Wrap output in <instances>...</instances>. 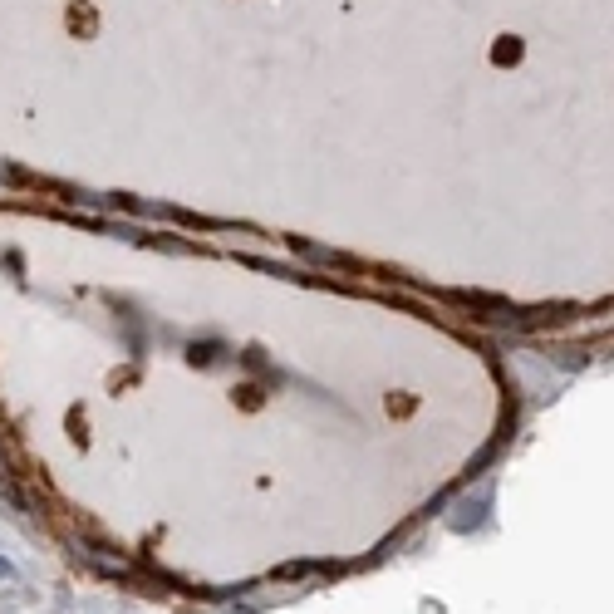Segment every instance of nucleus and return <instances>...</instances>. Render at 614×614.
I'll return each instance as SVG.
<instances>
[{"instance_id": "f257e3e1", "label": "nucleus", "mask_w": 614, "mask_h": 614, "mask_svg": "<svg viewBox=\"0 0 614 614\" xmlns=\"http://www.w3.org/2000/svg\"><path fill=\"white\" fill-rule=\"evenodd\" d=\"M84 560H89L94 570H104V575H128V560H123V556H104V551H94V546H84Z\"/></svg>"}]
</instances>
